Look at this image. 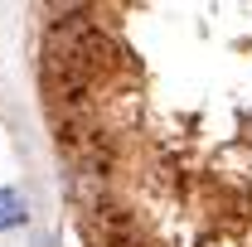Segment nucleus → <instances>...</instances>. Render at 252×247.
<instances>
[{
  "instance_id": "obj_1",
  "label": "nucleus",
  "mask_w": 252,
  "mask_h": 247,
  "mask_svg": "<svg viewBox=\"0 0 252 247\" xmlns=\"http://www.w3.org/2000/svg\"><path fill=\"white\" fill-rule=\"evenodd\" d=\"M30 223V204L20 189H0V233L5 228H25Z\"/></svg>"
}]
</instances>
